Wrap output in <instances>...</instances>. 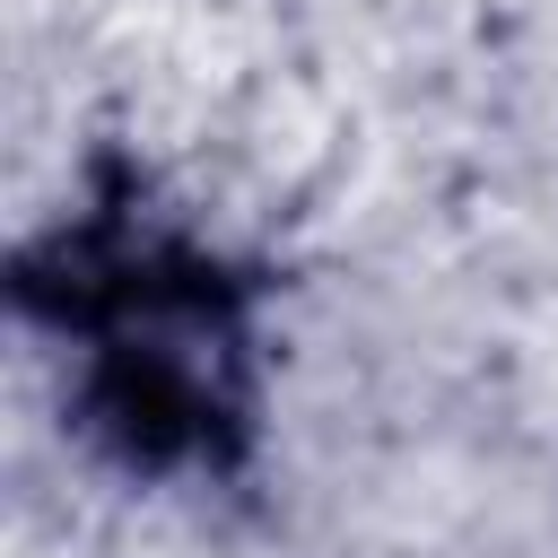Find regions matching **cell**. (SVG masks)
<instances>
[{"instance_id": "6da1fadb", "label": "cell", "mask_w": 558, "mask_h": 558, "mask_svg": "<svg viewBox=\"0 0 558 558\" xmlns=\"http://www.w3.org/2000/svg\"><path fill=\"white\" fill-rule=\"evenodd\" d=\"M9 323L52 366L61 436L148 497H235L270 453L288 296L279 262L209 235L122 148L78 166V192L0 262Z\"/></svg>"}]
</instances>
